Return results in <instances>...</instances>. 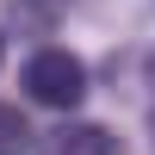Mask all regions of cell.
I'll use <instances>...</instances> for the list:
<instances>
[{
    "mask_svg": "<svg viewBox=\"0 0 155 155\" xmlns=\"http://www.w3.org/2000/svg\"><path fill=\"white\" fill-rule=\"evenodd\" d=\"M37 155H124V143L106 130V124H87V118H68L44 137Z\"/></svg>",
    "mask_w": 155,
    "mask_h": 155,
    "instance_id": "cell-2",
    "label": "cell"
},
{
    "mask_svg": "<svg viewBox=\"0 0 155 155\" xmlns=\"http://www.w3.org/2000/svg\"><path fill=\"white\" fill-rule=\"evenodd\" d=\"M0 56H6V37H0Z\"/></svg>",
    "mask_w": 155,
    "mask_h": 155,
    "instance_id": "cell-5",
    "label": "cell"
},
{
    "mask_svg": "<svg viewBox=\"0 0 155 155\" xmlns=\"http://www.w3.org/2000/svg\"><path fill=\"white\" fill-rule=\"evenodd\" d=\"M19 81H25V93H31L37 106H50V112H74V106L87 99V62L74 56V50H56V44H50V50H37V56L25 62Z\"/></svg>",
    "mask_w": 155,
    "mask_h": 155,
    "instance_id": "cell-1",
    "label": "cell"
},
{
    "mask_svg": "<svg viewBox=\"0 0 155 155\" xmlns=\"http://www.w3.org/2000/svg\"><path fill=\"white\" fill-rule=\"evenodd\" d=\"M0 155H31V124H25L19 106L0 99Z\"/></svg>",
    "mask_w": 155,
    "mask_h": 155,
    "instance_id": "cell-4",
    "label": "cell"
},
{
    "mask_svg": "<svg viewBox=\"0 0 155 155\" xmlns=\"http://www.w3.org/2000/svg\"><path fill=\"white\" fill-rule=\"evenodd\" d=\"M106 74H112V93H124L137 106V99H149V87H155V56L149 50H118V56L106 62Z\"/></svg>",
    "mask_w": 155,
    "mask_h": 155,
    "instance_id": "cell-3",
    "label": "cell"
}]
</instances>
